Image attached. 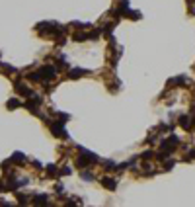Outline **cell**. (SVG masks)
Instances as JSON below:
<instances>
[{
    "mask_svg": "<svg viewBox=\"0 0 195 207\" xmlns=\"http://www.w3.org/2000/svg\"><path fill=\"white\" fill-rule=\"evenodd\" d=\"M178 84H186V78H183V76H176V78H172L170 80V82H168V86H178Z\"/></svg>",
    "mask_w": 195,
    "mask_h": 207,
    "instance_id": "6",
    "label": "cell"
},
{
    "mask_svg": "<svg viewBox=\"0 0 195 207\" xmlns=\"http://www.w3.org/2000/svg\"><path fill=\"white\" fill-rule=\"evenodd\" d=\"M51 131H53V135H55V137H66V131H65V127H63L60 123H53Z\"/></svg>",
    "mask_w": 195,
    "mask_h": 207,
    "instance_id": "2",
    "label": "cell"
},
{
    "mask_svg": "<svg viewBox=\"0 0 195 207\" xmlns=\"http://www.w3.org/2000/svg\"><path fill=\"white\" fill-rule=\"evenodd\" d=\"M102 186H106V188L111 190V192L117 188V184H115V180H113V178H103V180H102Z\"/></svg>",
    "mask_w": 195,
    "mask_h": 207,
    "instance_id": "4",
    "label": "cell"
},
{
    "mask_svg": "<svg viewBox=\"0 0 195 207\" xmlns=\"http://www.w3.org/2000/svg\"><path fill=\"white\" fill-rule=\"evenodd\" d=\"M16 90H18V94H23V96H31L33 94V92L23 84V82H16Z\"/></svg>",
    "mask_w": 195,
    "mask_h": 207,
    "instance_id": "3",
    "label": "cell"
},
{
    "mask_svg": "<svg viewBox=\"0 0 195 207\" xmlns=\"http://www.w3.org/2000/svg\"><path fill=\"white\" fill-rule=\"evenodd\" d=\"M82 178L84 180H94V176H92V172H82Z\"/></svg>",
    "mask_w": 195,
    "mask_h": 207,
    "instance_id": "12",
    "label": "cell"
},
{
    "mask_svg": "<svg viewBox=\"0 0 195 207\" xmlns=\"http://www.w3.org/2000/svg\"><path fill=\"white\" fill-rule=\"evenodd\" d=\"M55 74H57V66H41L39 71H35L33 74H29V78L31 80H37V82H43V80H51V78H55Z\"/></svg>",
    "mask_w": 195,
    "mask_h": 207,
    "instance_id": "1",
    "label": "cell"
},
{
    "mask_svg": "<svg viewBox=\"0 0 195 207\" xmlns=\"http://www.w3.org/2000/svg\"><path fill=\"white\" fill-rule=\"evenodd\" d=\"M20 106H22V104H20L18 100H8V108L10 109H16V108H20Z\"/></svg>",
    "mask_w": 195,
    "mask_h": 207,
    "instance_id": "8",
    "label": "cell"
},
{
    "mask_svg": "<svg viewBox=\"0 0 195 207\" xmlns=\"http://www.w3.org/2000/svg\"><path fill=\"white\" fill-rule=\"evenodd\" d=\"M84 74H86V71H82V69H72V71L68 72V78L74 80V78H80V76H84Z\"/></svg>",
    "mask_w": 195,
    "mask_h": 207,
    "instance_id": "5",
    "label": "cell"
},
{
    "mask_svg": "<svg viewBox=\"0 0 195 207\" xmlns=\"http://www.w3.org/2000/svg\"><path fill=\"white\" fill-rule=\"evenodd\" d=\"M180 125L183 129H191V123H189V117H186V115H183V117H180Z\"/></svg>",
    "mask_w": 195,
    "mask_h": 207,
    "instance_id": "7",
    "label": "cell"
},
{
    "mask_svg": "<svg viewBox=\"0 0 195 207\" xmlns=\"http://www.w3.org/2000/svg\"><path fill=\"white\" fill-rule=\"evenodd\" d=\"M33 201H35V203H47V198H45V195H37Z\"/></svg>",
    "mask_w": 195,
    "mask_h": 207,
    "instance_id": "11",
    "label": "cell"
},
{
    "mask_svg": "<svg viewBox=\"0 0 195 207\" xmlns=\"http://www.w3.org/2000/svg\"><path fill=\"white\" fill-rule=\"evenodd\" d=\"M12 160H14V162H23V160H25V156H23L22 152H16V155L12 156Z\"/></svg>",
    "mask_w": 195,
    "mask_h": 207,
    "instance_id": "9",
    "label": "cell"
},
{
    "mask_svg": "<svg viewBox=\"0 0 195 207\" xmlns=\"http://www.w3.org/2000/svg\"><path fill=\"white\" fill-rule=\"evenodd\" d=\"M59 174H60V176H66V174H70V168H63V170L59 172Z\"/></svg>",
    "mask_w": 195,
    "mask_h": 207,
    "instance_id": "13",
    "label": "cell"
},
{
    "mask_svg": "<svg viewBox=\"0 0 195 207\" xmlns=\"http://www.w3.org/2000/svg\"><path fill=\"white\" fill-rule=\"evenodd\" d=\"M47 172H49V176H57V174H59V170H57V168H55V166H53V164L49 166V168H47Z\"/></svg>",
    "mask_w": 195,
    "mask_h": 207,
    "instance_id": "10",
    "label": "cell"
}]
</instances>
